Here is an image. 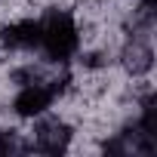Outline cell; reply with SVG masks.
<instances>
[{
    "label": "cell",
    "mask_w": 157,
    "mask_h": 157,
    "mask_svg": "<svg viewBox=\"0 0 157 157\" xmlns=\"http://www.w3.org/2000/svg\"><path fill=\"white\" fill-rule=\"evenodd\" d=\"M40 43L46 46L49 59H68L77 49V31H74L71 19L62 13H52L40 25Z\"/></svg>",
    "instance_id": "6da1fadb"
},
{
    "label": "cell",
    "mask_w": 157,
    "mask_h": 157,
    "mask_svg": "<svg viewBox=\"0 0 157 157\" xmlns=\"http://www.w3.org/2000/svg\"><path fill=\"white\" fill-rule=\"evenodd\" d=\"M56 93H59V86H52V90H46V86H28V90L19 93V99H16V111H19L22 117H34V114H40V111L52 102Z\"/></svg>",
    "instance_id": "7a4b0ae2"
},
{
    "label": "cell",
    "mask_w": 157,
    "mask_h": 157,
    "mask_svg": "<svg viewBox=\"0 0 157 157\" xmlns=\"http://www.w3.org/2000/svg\"><path fill=\"white\" fill-rule=\"evenodd\" d=\"M68 126L65 123H59V120H52V123H43L40 129H37V148L40 151H49V154H59L65 145H68Z\"/></svg>",
    "instance_id": "3957f363"
},
{
    "label": "cell",
    "mask_w": 157,
    "mask_h": 157,
    "mask_svg": "<svg viewBox=\"0 0 157 157\" xmlns=\"http://www.w3.org/2000/svg\"><path fill=\"white\" fill-rule=\"evenodd\" d=\"M3 40L10 46H19V49H28V46H37L40 43V25L37 22H19V25H10L3 31Z\"/></svg>",
    "instance_id": "277c9868"
},
{
    "label": "cell",
    "mask_w": 157,
    "mask_h": 157,
    "mask_svg": "<svg viewBox=\"0 0 157 157\" xmlns=\"http://www.w3.org/2000/svg\"><path fill=\"white\" fill-rule=\"evenodd\" d=\"M148 65H151V52H148V49H132L129 68H132V71H145Z\"/></svg>",
    "instance_id": "5b68a950"
}]
</instances>
